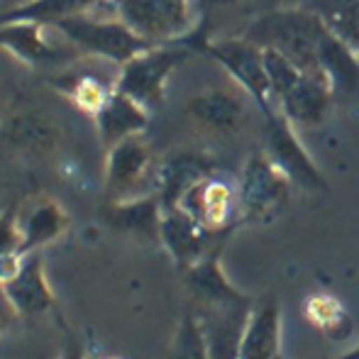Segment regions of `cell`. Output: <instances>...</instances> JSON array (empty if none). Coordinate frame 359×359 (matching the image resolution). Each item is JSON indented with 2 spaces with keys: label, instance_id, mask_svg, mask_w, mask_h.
<instances>
[{
  "label": "cell",
  "instance_id": "cell-12",
  "mask_svg": "<svg viewBox=\"0 0 359 359\" xmlns=\"http://www.w3.org/2000/svg\"><path fill=\"white\" fill-rule=\"evenodd\" d=\"M332 100H335V88L327 74L323 69H313L301 74L298 83L276 103V108L296 130H311L325 123Z\"/></svg>",
  "mask_w": 359,
  "mask_h": 359
},
{
  "label": "cell",
  "instance_id": "cell-20",
  "mask_svg": "<svg viewBox=\"0 0 359 359\" xmlns=\"http://www.w3.org/2000/svg\"><path fill=\"white\" fill-rule=\"evenodd\" d=\"M161 217H164V208H161V201L156 194H144L128 201H115V203H110L108 210V222L115 230L133 235L135 240L159 242V245Z\"/></svg>",
  "mask_w": 359,
  "mask_h": 359
},
{
  "label": "cell",
  "instance_id": "cell-33",
  "mask_svg": "<svg viewBox=\"0 0 359 359\" xmlns=\"http://www.w3.org/2000/svg\"><path fill=\"white\" fill-rule=\"evenodd\" d=\"M32 3H37V0H0V15L22 10V8H27V5H32Z\"/></svg>",
  "mask_w": 359,
  "mask_h": 359
},
{
  "label": "cell",
  "instance_id": "cell-16",
  "mask_svg": "<svg viewBox=\"0 0 359 359\" xmlns=\"http://www.w3.org/2000/svg\"><path fill=\"white\" fill-rule=\"evenodd\" d=\"M0 137L13 149L44 156L57 149L59 140H62V128L44 110H20L3 123Z\"/></svg>",
  "mask_w": 359,
  "mask_h": 359
},
{
  "label": "cell",
  "instance_id": "cell-22",
  "mask_svg": "<svg viewBox=\"0 0 359 359\" xmlns=\"http://www.w3.org/2000/svg\"><path fill=\"white\" fill-rule=\"evenodd\" d=\"M318 64L327 74L335 95H345L359 88V52L355 47L325 29L318 47Z\"/></svg>",
  "mask_w": 359,
  "mask_h": 359
},
{
  "label": "cell",
  "instance_id": "cell-8",
  "mask_svg": "<svg viewBox=\"0 0 359 359\" xmlns=\"http://www.w3.org/2000/svg\"><path fill=\"white\" fill-rule=\"evenodd\" d=\"M255 298L245 296L232 298V301L210 303V306H198V318L203 337L208 342L210 359H237L240 357V342L245 335L247 320L255 308Z\"/></svg>",
  "mask_w": 359,
  "mask_h": 359
},
{
  "label": "cell",
  "instance_id": "cell-32",
  "mask_svg": "<svg viewBox=\"0 0 359 359\" xmlns=\"http://www.w3.org/2000/svg\"><path fill=\"white\" fill-rule=\"evenodd\" d=\"M15 311L10 308V303L8 301H0V335H3L5 330H8L10 325H13V320H15Z\"/></svg>",
  "mask_w": 359,
  "mask_h": 359
},
{
  "label": "cell",
  "instance_id": "cell-9",
  "mask_svg": "<svg viewBox=\"0 0 359 359\" xmlns=\"http://www.w3.org/2000/svg\"><path fill=\"white\" fill-rule=\"evenodd\" d=\"M49 25L34 22V20H10L0 22V47L18 57L20 62L32 64V67H52L69 59L81 57L79 52L67 42V39L47 37Z\"/></svg>",
  "mask_w": 359,
  "mask_h": 359
},
{
  "label": "cell",
  "instance_id": "cell-19",
  "mask_svg": "<svg viewBox=\"0 0 359 359\" xmlns=\"http://www.w3.org/2000/svg\"><path fill=\"white\" fill-rule=\"evenodd\" d=\"M237 359H281V303L276 298L255 303Z\"/></svg>",
  "mask_w": 359,
  "mask_h": 359
},
{
  "label": "cell",
  "instance_id": "cell-27",
  "mask_svg": "<svg viewBox=\"0 0 359 359\" xmlns=\"http://www.w3.org/2000/svg\"><path fill=\"white\" fill-rule=\"evenodd\" d=\"M169 359H210L208 342L201 330V323L196 313H186L176 327L174 342H171Z\"/></svg>",
  "mask_w": 359,
  "mask_h": 359
},
{
  "label": "cell",
  "instance_id": "cell-14",
  "mask_svg": "<svg viewBox=\"0 0 359 359\" xmlns=\"http://www.w3.org/2000/svg\"><path fill=\"white\" fill-rule=\"evenodd\" d=\"M215 174L213 156L203 151H174L156 169V196L161 201V208L171 210L181 203L186 194L201 184L203 179Z\"/></svg>",
  "mask_w": 359,
  "mask_h": 359
},
{
  "label": "cell",
  "instance_id": "cell-5",
  "mask_svg": "<svg viewBox=\"0 0 359 359\" xmlns=\"http://www.w3.org/2000/svg\"><path fill=\"white\" fill-rule=\"evenodd\" d=\"M291 181L271 164L264 151L250 154L237 186L240 217L247 222H266L276 217L291 198Z\"/></svg>",
  "mask_w": 359,
  "mask_h": 359
},
{
  "label": "cell",
  "instance_id": "cell-38",
  "mask_svg": "<svg viewBox=\"0 0 359 359\" xmlns=\"http://www.w3.org/2000/svg\"><path fill=\"white\" fill-rule=\"evenodd\" d=\"M357 52H359V47H357Z\"/></svg>",
  "mask_w": 359,
  "mask_h": 359
},
{
  "label": "cell",
  "instance_id": "cell-4",
  "mask_svg": "<svg viewBox=\"0 0 359 359\" xmlns=\"http://www.w3.org/2000/svg\"><path fill=\"white\" fill-rule=\"evenodd\" d=\"M191 44L189 42H176L164 44V47H151L147 52L133 57L118 67V81H115V90L135 103H140L144 110L154 113L164 105L166 83L169 76L189 59Z\"/></svg>",
  "mask_w": 359,
  "mask_h": 359
},
{
  "label": "cell",
  "instance_id": "cell-7",
  "mask_svg": "<svg viewBox=\"0 0 359 359\" xmlns=\"http://www.w3.org/2000/svg\"><path fill=\"white\" fill-rule=\"evenodd\" d=\"M264 154L293 186L306 191H327L325 176L320 174L298 140L296 128L281 115L279 108L264 118Z\"/></svg>",
  "mask_w": 359,
  "mask_h": 359
},
{
  "label": "cell",
  "instance_id": "cell-35",
  "mask_svg": "<svg viewBox=\"0 0 359 359\" xmlns=\"http://www.w3.org/2000/svg\"><path fill=\"white\" fill-rule=\"evenodd\" d=\"M337 359H359V345L357 347H352V350H347L342 357H337Z\"/></svg>",
  "mask_w": 359,
  "mask_h": 359
},
{
  "label": "cell",
  "instance_id": "cell-18",
  "mask_svg": "<svg viewBox=\"0 0 359 359\" xmlns=\"http://www.w3.org/2000/svg\"><path fill=\"white\" fill-rule=\"evenodd\" d=\"M18 225L22 237V255L27 257L59 240L72 225V217L59 201L39 198L27 208L18 210Z\"/></svg>",
  "mask_w": 359,
  "mask_h": 359
},
{
  "label": "cell",
  "instance_id": "cell-37",
  "mask_svg": "<svg viewBox=\"0 0 359 359\" xmlns=\"http://www.w3.org/2000/svg\"><path fill=\"white\" fill-rule=\"evenodd\" d=\"M0 301H5V296H3V281H0Z\"/></svg>",
  "mask_w": 359,
  "mask_h": 359
},
{
  "label": "cell",
  "instance_id": "cell-30",
  "mask_svg": "<svg viewBox=\"0 0 359 359\" xmlns=\"http://www.w3.org/2000/svg\"><path fill=\"white\" fill-rule=\"evenodd\" d=\"M59 359H88V352H86V345L64 325V347Z\"/></svg>",
  "mask_w": 359,
  "mask_h": 359
},
{
  "label": "cell",
  "instance_id": "cell-28",
  "mask_svg": "<svg viewBox=\"0 0 359 359\" xmlns=\"http://www.w3.org/2000/svg\"><path fill=\"white\" fill-rule=\"evenodd\" d=\"M264 72L266 79H269V88L271 95H274V103H279L281 98L298 83L301 79V69L291 62L288 57H284L276 49H264Z\"/></svg>",
  "mask_w": 359,
  "mask_h": 359
},
{
  "label": "cell",
  "instance_id": "cell-2",
  "mask_svg": "<svg viewBox=\"0 0 359 359\" xmlns=\"http://www.w3.org/2000/svg\"><path fill=\"white\" fill-rule=\"evenodd\" d=\"M103 8L151 47L186 42L194 32V0H105Z\"/></svg>",
  "mask_w": 359,
  "mask_h": 359
},
{
  "label": "cell",
  "instance_id": "cell-11",
  "mask_svg": "<svg viewBox=\"0 0 359 359\" xmlns=\"http://www.w3.org/2000/svg\"><path fill=\"white\" fill-rule=\"evenodd\" d=\"M151 169V149L142 135H135L108 149L105 159V189L110 198L128 201L137 198L140 186L147 181Z\"/></svg>",
  "mask_w": 359,
  "mask_h": 359
},
{
  "label": "cell",
  "instance_id": "cell-10",
  "mask_svg": "<svg viewBox=\"0 0 359 359\" xmlns=\"http://www.w3.org/2000/svg\"><path fill=\"white\" fill-rule=\"evenodd\" d=\"M210 235H225L240 217V196L217 174L196 184L176 205Z\"/></svg>",
  "mask_w": 359,
  "mask_h": 359
},
{
  "label": "cell",
  "instance_id": "cell-15",
  "mask_svg": "<svg viewBox=\"0 0 359 359\" xmlns=\"http://www.w3.org/2000/svg\"><path fill=\"white\" fill-rule=\"evenodd\" d=\"M217 237L220 235H210L208 230H203L194 217L184 213L181 208L164 210V217H161V245L166 247V252L176 262L181 274L189 271L194 264H198L205 255L217 250V245H213Z\"/></svg>",
  "mask_w": 359,
  "mask_h": 359
},
{
  "label": "cell",
  "instance_id": "cell-24",
  "mask_svg": "<svg viewBox=\"0 0 359 359\" xmlns=\"http://www.w3.org/2000/svg\"><path fill=\"white\" fill-rule=\"evenodd\" d=\"M303 318L311 323L316 330H320L327 340L342 342L352 335V318L347 308L337 301L332 293L316 291L303 301L301 308Z\"/></svg>",
  "mask_w": 359,
  "mask_h": 359
},
{
  "label": "cell",
  "instance_id": "cell-6",
  "mask_svg": "<svg viewBox=\"0 0 359 359\" xmlns=\"http://www.w3.org/2000/svg\"><path fill=\"white\" fill-rule=\"evenodd\" d=\"M198 49H203L213 62L220 64L235 79V83H240L247 90V95L255 98L264 118L274 113L276 103L264 72V49L257 47L242 34L240 37L205 39L203 44H198Z\"/></svg>",
  "mask_w": 359,
  "mask_h": 359
},
{
  "label": "cell",
  "instance_id": "cell-13",
  "mask_svg": "<svg viewBox=\"0 0 359 359\" xmlns=\"http://www.w3.org/2000/svg\"><path fill=\"white\" fill-rule=\"evenodd\" d=\"M3 296L18 318H37L57 308V296L49 286L42 257L27 255L20 269L3 281Z\"/></svg>",
  "mask_w": 359,
  "mask_h": 359
},
{
  "label": "cell",
  "instance_id": "cell-26",
  "mask_svg": "<svg viewBox=\"0 0 359 359\" xmlns=\"http://www.w3.org/2000/svg\"><path fill=\"white\" fill-rule=\"evenodd\" d=\"M298 8L320 18V22L350 47H359V0H301Z\"/></svg>",
  "mask_w": 359,
  "mask_h": 359
},
{
  "label": "cell",
  "instance_id": "cell-25",
  "mask_svg": "<svg viewBox=\"0 0 359 359\" xmlns=\"http://www.w3.org/2000/svg\"><path fill=\"white\" fill-rule=\"evenodd\" d=\"M115 81H118V76L103 79V76L90 72H72L62 74V79H57V86L69 95V100L81 113L95 118L100 108L110 100V95L115 93Z\"/></svg>",
  "mask_w": 359,
  "mask_h": 359
},
{
  "label": "cell",
  "instance_id": "cell-3",
  "mask_svg": "<svg viewBox=\"0 0 359 359\" xmlns=\"http://www.w3.org/2000/svg\"><path fill=\"white\" fill-rule=\"evenodd\" d=\"M64 39L76 49L79 54L95 59H105L113 62L115 67H123L133 57L151 49L144 39H140L133 29L118 18L108 15V18H95L90 13H81L74 18L59 20L52 25Z\"/></svg>",
  "mask_w": 359,
  "mask_h": 359
},
{
  "label": "cell",
  "instance_id": "cell-23",
  "mask_svg": "<svg viewBox=\"0 0 359 359\" xmlns=\"http://www.w3.org/2000/svg\"><path fill=\"white\" fill-rule=\"evenodd\" d=\"M184 279L196 306H210V303L232 301V298L242 296L240 288L232 286V281L222 271L220 250H213L198 264H194L189 271H184Z\"/></svg>",
  "mask_w": 359,
  "mask_h": 359
},
{
  "label": "cell",
  "instance_id": "cell-31",
  "mask_svg": "<svg viewBox=\"0 0 359 359\" xmlns=\"http://www.w3.org/2000/svg\"><path fill=\"white\" fill-rule=\"evenodd\" d=\"M301 0H250V8L255 15L262 13H271V10H288V8H298Z\"/></svg>",
  "mask_w": 359,
  "mask_h": 359
},
{
  "label": "cell",
  "instance_id": "cell-34",
  "mask_svg": "<svg viewBox=\"0 0 359 359\" xmlns=\"http://www.w3.org/2000/svg\"><path fill=\"white\" fill-rule=\"evenodd\" d=\"M194 3H196V8L208 10V8H227V5H237V3H242V0H194Z\"/></svg>",
  "mask_w": 359,
  "mask_h": 359
},
{
  "label": "cell",
  "instance_id": "cell-29",
  "mask_svg": "<svg viewBox=\"0 0 359 359\" xmlns=\"http://www.w3.org/2000/svg\"><path fill=\"white\" fill-rule=\"evenodd\" d=\"M5 257H25L18 210H3L0 213V259H5Z\"/></svg>",
  "mask_w": 359,
  "mask_h": 359
},
{
  "label": "cell",
  "instance_id": "cell-17",
  "mask_svg": "<svg viewBox=\"0 0 359 359\" xmlns=\"http://www.w3.org/2000/svg\"><path fill=\"white\" fill-rule=\"evenodd\" d=\"M245 103L235 90L210 88L203 93H196L186 103V115L198 128L215 135H232L245 123Z\"/></svg>",
  "mask_w": 359,
  "mask_h": 359
},
{
  "label": "cell",
  "instance_id": "cell-1",
  "mask_svg": "<svg viewBox=\"0 0 359 359\" xmlns=\"http://www.w3.org/2000/svg\"><path fill=\"white\" fill-rule=\"evenodd\" d=\"M325 25L320 18L303 8L271 10V13L255 15L242 37L255 42L262 49H276L291 59L301 72L320 69L318 64V47L325 34Z\"/></svg>",
  "mask_w": 359,
  "mask_h": 359
},
{
  "label": "cell",
  "instance_id": "cell-36",
  "mask_svg": "<svg viewBox=\"0 0 359 359\" xmlns=\"http://www.w3.org/2000/svg\"><path fill=\"white\" fill-rule=\"evenodd\" d=\"M88 359H123V357H113V355H93L90 357L88 355Z\"/></svg>",
  "mask_w": 359,
  "mask_h": 359
},
{
  "label": "cell",
  "instance_id": "cell-21",
  "mask_svg": "<svg viewBox=\"0 0 359 359\" xmlns=\"http://www.w3.org/2000/svg\"><path fill=\"white\" fill-rule=\"evenodd\" d=\"M149 115H151L149 110H144L133 98L115 90L93 120H95V130L100 135V142H103L105 149H110V147L123 142V140L142 135L147 125H149Z\"/></svg>",
  "mask_w": 359,
  "mask_h": 359
}]
</instances>
